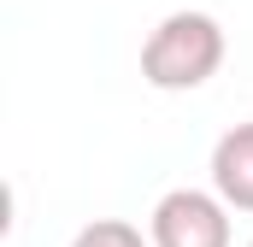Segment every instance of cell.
Returning a JSON list of instances; mask_svg holds the SVG:
<instances>
[{
  "instance_id": "2",
  "label": "cell",
  "mask_w": 253,
  "mask_h": 247,
  "mask_svg": "<svg viewBox=\"0 0 253 247\" xmlns=\"http://www.w3.org/2000/svg\"><path fill=\"white\" fill-rule=\"evenodd\" d=\"M153 247H230V206L212 188H171L147 218Z\"/></svg>"
},
{
  "instance_id": "1",
  "label": "cell",
  "mask_w": 253,
  "mask_h": 247,
  "mask_svg": "<svg viewBox=\"0 0 253 247\" xmlns=\"http://www.w3.org/2000/svg\"><path fill=\"white\" fill-rule=\"evenodd\" d=\"M224 53H230V41H224V24L212 12H171L141 41V77L159 94H189L218 77Z\"/></svg>"
},
{
  "instance_id": "4",
  "label": "cell",
  "mask_w": 253,
  "mask_h": 247,
  "mask_svg": "<svg viewBox=\"0 0 253 247\" xmlns=\"http://www.w3.org/2000/svg\"><path fill=\"white\" fill-rule=\"evenodd\" d=\"M71 247H153V236H141L124 218H94V224H83L71 236Z\"/></svg>"
},
{
  "instance_id": "5",
  "label": "cell",
  "mask_w": 253,
  "mask_h": 247,
  "mask_svg": "<svg viewBox=\"0 0 253 247\" xmlns=\"http://www.w3.org/2000/svg\"><path fill=\"white\" fill-rule=\"evenodd\" d=\"M248 247H253V242H248Z\"/></svg>"
},
{
  "instance_id": "3",
  "label": "cell",
  "mask_w": 253,
  "mask_h": 247,
  "mask_svg": "<svg viewBox=\"0 0 253 247\" xmlns=\"http://www.w3.org/2000/svg\"><path fill=\"white\" fill-rule=\"evenodd\" d=\"M212 194L230 212H253V118L218 135V147H212Z\"/></svg>"
}]
</instances>
